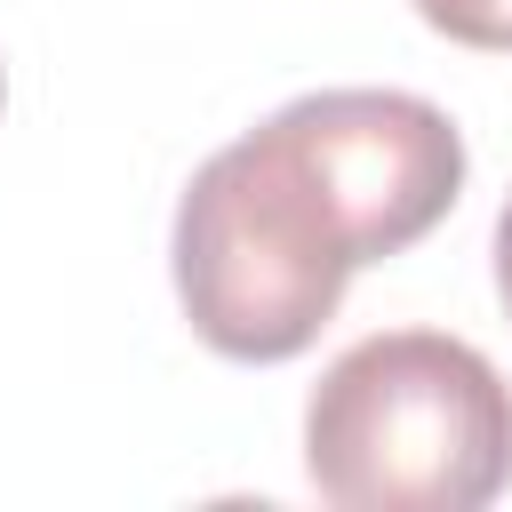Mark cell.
<instances>
[{"label": "cell", "instance_id": "7a4b0ae2", "mask_svg": "<svg viewBox=\"0 0 512 512\" xmlns=\"http://www.w3.org/2000/svg\"><path fill=\"white\" fill-rule=\"evenodd\" d=\"M168 264L192 336L248 368L312 352V336L344 304V280L360 272L336 216L320 208V192L272 128H248L192 168Z\"/></svg>", "mask_w": 512, "mask_h": 512}, {"label": "cell", "instance_id": "5b68a950", "mask_svg": "<svg viewBox=\"0 0 512 512\" xmlns=\"http://www.w3.org/2000/svg\"><path fill=\"white\" fill-rule=\"evenodd\" d=\"M496 296H504V312H512V200H504V216H496Z\"/></svg>", "mask_w": 512, "mask_h": 512}, {"label": "cell", "instance_id": "8992f818", "mask_svg": "<svg viewBox=\"0 0 512 512\" xmlns=\"http://www.w3.org/2000/svg\"><path fill=\"white\" fill-rule=\"evenodd\" d=\"M0 104H8V80H0Z\"/></svg>", "mask_w": 512, "mask_h": 512}, {"label": "cell", "instance_id": "277c9868", "mask_svg": "<svg viewBox=\"0 0 512 512\" xmlns=\"http://www.w3.org/2000/svg\"><path fill=\"white\" fill-rule=\"evenodd\" d=\"M416 16L456 40V48H480V56H512V0H416Z\"/></svg>", "mask_w": 512, "mask_h": 512}, {"label": "cell", "instance_id": "6da1fadb", "mask_svg": "<svg viewBox=\"0 0 512 512\" xmlns=\"http://www.w3.org/2000/svg\"><path fill=\"white\" fill-rule=\"evenodd\" d=\"M304 472L336 512H480L512 480V384L440 328L360 336L304 400Z\"/></svg>", "mask_w": 512, "mask_h": 512}, {"label": "cell", "instance_id": "3957f363", "mask_svg": "<svg viewBox=\"0 0 512 512\" xmlns=\"http://www.w3.org/2000/svg\"><path fill=\"white\" fill-rule=\"evenodd\" d=\"M336 216L352 264L416 248L464 192V128L408 88H320L264 120Z\"/></svg>", "mask_w": 512, "mask_h": 512}]
</instances>
